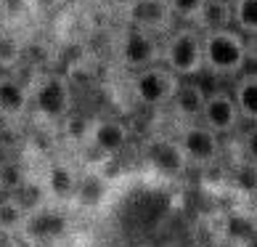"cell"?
Instances as JSON below:
<instances>
[{
	"instance_id": "2e32d148",
	"label": "cell",
	"mask_w": 257,
	"mask_h": 247,
	"mask_svg": "<svg viewBox=\"0 0 257 247\" xmlns=\"http://www.w3.org/2000/svg\"><path fill=\"white\" fill-rule=\"evenodd\" d=\"M109 186L103 181V176L93 173V170H85L80 173V181H77V192H74V205L85 207V210H96V207L106 199Z\"/></svg>"
},
{
	"instance_id": "d4e9b609",
	"label": "cell",
	"mask_w": 257,
	"mask_h": 247,
	"mask_svg": "<svg viewBox=\"0 0 257 247\" xmlns=\"http://www.w3.org/2000/svg\"><path fill=\"white\" fill-rule=\"evenodd\" d=\"M0 247H3V236H0Z\"/></svg>"
},
{
	"instance_id": "52a82bcc",
	"label": "cell",
	"mask_w": 257,
	"mask_h": 247,
	"mask_svg": "<svg viewBox=\"0 0 257 247\" xmlns=\"http://www.w3.org/2000/svg\"><path fill=\"white\" fill-rule=\"evenodd\" d=\"M159 61H162V43L157 37L127 27L122 40H119V64L125 69L141 72V69H149V66H154Z\"/></svg>"
},
{
	"instance_id": "30bf717a",
	"label": "cell",
	"mask_w": 257,
	"mask_h": 247,
	"mask_svg": "<svg viewBox=\"0 0 257 247\" xmlns=\"http://www.w3.org/2000/svg\"><path fill=\"white\" fill-rule=\"evenodd\" d=\"M202 125L207 130H212L215 136H223V133H231L239 128V109H236V101L228 91H215L207 93L204 109H202Z\"/></svg>"
},
{
	"instance_id": "5bb4252c",
	"label": "cell",
	"mask_w": 257,
	"mask_h": 247,
	"mask_svg": "<svg viewBox=\"0 0 257 247\" xmlns=\"http://www.w3.org/2000/svg\"><path fill=\"white\" fill-rule=\"evenodd\" d=\"M204 101H207V93H204L202 85L183 83V80H180L175 96H173V101H170V109H173V115H175L178 120H183L186 125H191V122L202 120Z\"/></svg>"
},
{
	"instance_id": "d6986e66",
	"label": "cell",
	"mask_w": 257,
	"mask_h": 247,
	"mask_svg": "<svg viewBox=\"0 0 257 247\" xmlns=\"http://www.w3.org/2000/svg\"><path fill=\"white\" fill-rule=\"evenodd\" d=\"M199 27H204V30H225V27H231V0H207Z\"/></svg>"
},
{
	"instance_id": "9c48e42d",
	"label": "cell",
	"mask_w": 257,
	"mask_h": 247,
	"mask_svg": "<svg viewBox=\"0 0 257 247\" xmlns=\"http://www.w3.org/2000/svg\"><path fill=\"white\" fill-rule=\"evenodd\" d=\"M127 27L149 35H159V32H173V14L167 8V0H130L127 3Z\"/></svg>"
},
{
	"instance_id": "4fadbf2b",
	"label": "cell",
	"mask_w": 257,
	"mask_h": 247,
	"mask_svg": "<svg viewBox=\"0 0 257 247\" xmlns=\"http://www.w3.org/2000/svg\"><path fill=\"white\" fill-rule=\"evenodd\" d=\"M30 112V85L16 80L14 74L0 72V117L22 120Z\"/></svg>"
},
{
	"instance_id": "ba28073f",
	"label": "cell",
	"mask_w": 257,
	"mask_h": 247,
	"mask_svg": "<svg viewBox=\"0 0 257 247\" xmlns=\"http://www.w3.org/2000/svg\"><path fill=\"white\" fill-rule=\"evenodd\" d=\"M144 162L165 178H180L188 170V159L175 138L154 136L144 144Z\"/></svg>"
},
{
	"instance_id": "484cf974",
	"label": "cell",
	"mask_w": 257,
	"mask_h": 247,
	"mask_svg": "<svg viewBox=\"0 0 257 247\" xmlns=\"http://www.w3.org/2000/svg\"><path fill=\"white\" fill-rule=\"evenodd\" d=\"M0 199H3V192H0Z\"/></svg>"
},
{
	"instance_id": "7c38bea8",
	"label": "cell",
	"mask_w": 257,
	"mask_h": 247,
	"mask_svg": "<svg viewBox=\"0 0 257 247\" xmlns=\"http://www.w3.org/2000/svg\"><path fill=\"white\" fill-rule=\"evenodd\" d=\"M130 141V128L122 120L114 117H98L90 122V133H88V144L93 149H98L101 154H119Z\"/></svg>"
},
{
	"instance_id": "44dd1931",
	"label": "cell",
	"mask_w": 257,
	"mask_h": 247,
	"mask_svg": "<svg viewBox=\"0 0 257 247\" xmlns=\"http://www.w3.org/2000/svg\"><path fill=\"white\" fill-rule=\"evenodd\" d=\"M88 133H90V122L80 117V115H69L64 120V138L72 144H88Z\"/></svg>"
},
{
	"instance_id": "6da1fadb",
	"label": "cell",
	"mask_w": 257,
	"mask_h": 247,
	"mask_svg": "<svg viewBox=\"0 0 257 247\" xmlns=\"http://www.w3.org/2000/svg\"><path fill=\"white\" fill-rule=\"evenodd\" d=\"M72 83L61 72H40L30 85V112L45 122H64L72 115Z\"/></svg>"
},
{
	"instance_id": "7a4b0ae2",
	"label": "cell",
	"mask_w": 257,
	"mask_h": 247,
	"mask_svg": "<svg viewBox=\"0 0 257 247\" xmlns=\"http://www.w3.org/2000/svg\"><path fill=\"white\" fill-rule=\"evenodd\" d=\"M202 61L212 74H236L246 64V40L233 27L202 32Z\"/></svg>"
},
{
	"instance_id": "7402d4cb",
	"label": "cell",
	"mask_w": 257,
	"mask_h": 247,
	"mask_svg": "<svg viewBox=\"0 0 257 247\" xmlns=\"http://www.w3.org/2000/svg\"><path fill=\"white\" fill-rule=\"evenodd\" d=\"M241 146H244V157H246V162L257 168V125H252L249 130L244 133Z\"/></svg>"
},
{
	"instance_id": "e0dca14e",
	"label": "cell",
	"mask_w": 257,
	"mask_h": 247,
	"mask_svg": "<svg viewBox=\"0 0 257 247\" xmlns=\"http://www.w3.org/2000/svg\"><path fill=\"white\" fill-rule=\"evenodd\" d=\"M231 24L239 35L257 37V0H231Z\"/></svg>"
},
{
	"instance_id": "ffe728a7",
	"label": "cell",
	"mask_w": 257,
	"mask_h": 247,
	"mask_svg": "<svg viewBox=\"0 0 257 247\" xmlns=\"http://www.w3.org/2000/svg\"><path fill=\"white\" fill-rule=\"evenodd\" d=\"M167 8H170V14H173V19L188 22V27H191V24L202 22L207 0H167Z\"/></svg>"
},
{
	"instance_id": "9a60e30c",
	"label": "cell",
	"mask_w": 257,
	"mask_h": 247,
	"mask_svg": "<svg viewBox=\"0 0 257 247\" xmlns=\"http://www.w3.org/2000/svg\"><path fill=\"white\" fill-rule=\"evenodd\" d=\"M233 101L236 109H239V117L257 125V72L241 74L239 80L233 83Z\"/></svg>"
},
{
	"instance_id": "277c9868",
	"label": "cell",
	"mask_w": 257,
	"mask_h": 247,
	"mask_svg": "<svg viewBox=\"0 0 257 247\" xmlns=\"http://www.w3.org/2000/svg\"><path fill=\"white\" fill-rule=\"evenodd\" d=\"M69 231H72L69 210L61 205H53V202H43L24 215L19 236H22L27 244L40 247V244H51V242L64 239Z\"/></svg>"
},
{
	"instance_id": "603a6c76",
	"label": "cell",
	"mask_w": 257,
	"mask_h": 247,
	"mask_svg": "<svg viewBox=\"0 0 257 247\" xmlns=\"http://www.w3.org/2000/svg\"><path fill=\"white\" fill-rule=\"evenodd\" d=\"M236 178H239V184L246 189V192H257V168L254 165H249V162L241 165Z\"/></svg>"
},
{
	"instance_id": "8fae6325",
	"label": "cell",
	"mask_w": 257,
	"mask_h": 247,
	"mask_svg": "<svg viewBox=\"0 0 257 247\" xmlns=\"http://www.w3.org/2000/svg\"><path fill=\"white\" fill-rule=\"evenodd\" d=\"M77 181H80V173L74 170L69 162L64 159H56L45 168V176H43V194L51 199L53 205H72L74 202V192H77Z\"/></svg>"
},
{
	"instance_id": "cb8c5ba5",
	"label": "cell",
	"mask_w": 257,
	"mask_h": 247,
	"mask_svg": "<svg viewBox=\"0 0 257 247\" xmlns=\"http://www.w3.org/2000/svg\"><path fill=\"white\" fill-rule=\"evenodd\" d=\"M35 11H40V14H48V11H53V8H59L64 0H27Z\"/></svg>"
},
{
	"instance_id": "5b68a950",
	"label": "cell",
	"mask_w": 257,
	"mask_h": 247,
	"mask_svg": "<svg viewBox=\"0 0 257 247\" xmlns=\"http://www.w3.org/2000/svg\"><path fill=\"white\" fill-rule=\"evenodd\" d=\"M130 85L138 104H144V107H167L180 85V77L170 72L167 66L154 64L149 69H141L133 74Z\"/></svg>"
},
{
	"instance_id": "3957f363",
	"label": "cell",
	"mask_w": 257,
	"mask_h": 247,
	"mask_svg": "<svg viewBox=\"0 0 257 247\" xmlns=\"http://www.w3.org/2000/svg\"><path fill=\"white\" fill-rule=\"evenodd\" d=\"M162 66H167L178 77H194L202 72V32L194 27H178L167 32L162 43Z\"/></svg>"
},
{
	"instance_id": "ac0fdd59",
	"label": "cell",
	"mask_w": 257,
	"mask_h": 247,
	"mask_svg": "<svg viewBox=\"0 0 257 247\" xmlns=\"http://www.w3.org/2000/svg\"><path fill=\"white\" fill-rule=\"evenodd\" d=\"M27 210L16 202L14 197H3L0 199V236H19L24 223Z\"/></svg>"
},
{
	"instance_id": "8992f818",
	"label": "cell",
	"mask_w": 257,
	"mask_h": 247,
	"mask_svg": "<svg viewBox=\"0 0 257 247\" xmlns=\"http://www.w3.org/2000/svg\"><path fill=\"white\" fill-rule=\"evenodd\" d=\"M175 141H178V146L183 149L188 165H196V168L215 165L217 159H220V154H223L220 136H215L212 130H207L202 122L183 125V130L178 133Z\"/></svg>"
}]
</instances>
